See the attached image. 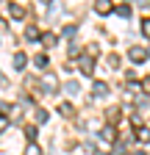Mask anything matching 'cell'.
<instances>
[{
    "label": "cell",
    "mask_w": 150,
    "mask_h": 155,
    "mask_svg": "<svg viewBox=\"0 0 150 155\" xmlns=\"http://www.w3.org/2000/svg\"><path fill=\"white\" fill-rule=\"evenodd\" d=\"M97 11H108V0H97Z\"/></svg>",
    "instance_id": "7a4b0ae2"
},
{
    "label": "cell",
    "mask_w": 150,
    "mask_h": 155,
    "mask_svg": "<svg viewBox=\"0 0 150 155\" xmlns=\"http://www.w3.org/2000/svg\"><path fill=\"white\" fill-rule=\"evenodd\" d=\"M95 94H97V97H100V94H106V86H103V83H97V86H95Z\"/></svg>",
    "instance_id": "3957f363"
},
{
    "label": "cell",
    "mask_w": 150,
    "mask_h": 155,
    "mask_svg": "<svg viewBox=\"0 0 150 155\" xmlns=\"http://www.w3.org/2000/svg\"><path fill=\"white\" fill-rule=\"evenodd\" d=\"M131 58H134V61H139V58H145V53H142V50H131Z\"/></svg>",
    "instance_id": "6da1fadb"
}]
</instances>
